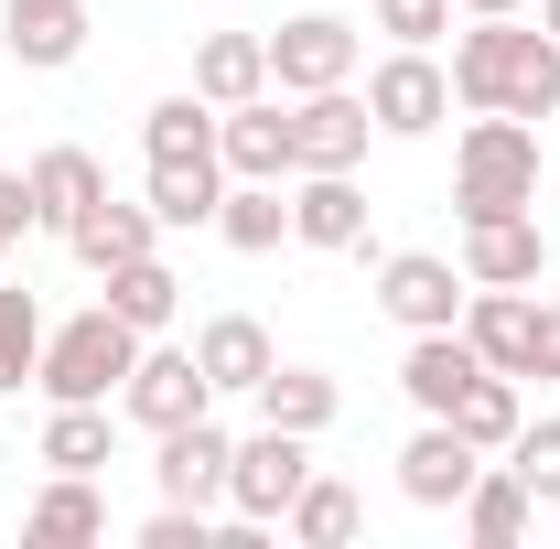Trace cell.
I'll use <instances>...</instances> for the list:
<instances>
[{
    "mask_svg": "<svg viewBox=\"0 0 560 549\" xmlns=\"http://www.w3.org/2000/svg\"><path fill=\"white\" fill-rule=\"evenodd\" d=\"M215 195H226V162H151V195L140 206L162 226H215Z\"/></svg>",
    "mask_w": 560,
    "mask_h": 549,
    "instance_id": "obj_28",
    "label": "cell"
},
{
    "mask_svg": "<svg viewBox=\"0 0 560 549\" xmlns=\"http://www.w3.org/2000/svg\"><path fill=\"white\" fill-rule=\"evenodd\" d=\"M195 366L215 377V399H248V388L280 366V344H270L259 313H215V324H195Z\"/></svg>",
    "mask_w": 560,
    "mask_h": 549,
    "instance_id": "obj_16",
    "label": "cell"
},
{
    "mask_svg": "<svg viewBox=\"0 0 560 549\" xmlns=\"http://www.w3.org/2000/svg\"><path fill=\"white\" fill-rule=\"evenodd\" d=\"M453 206H464V226H475V215H528L539 206V119L475 108L464 140H453Z\"/></svg>",
    "mask_w": 560,
    "mask_h": 549,
    "instance_id": "obj_2",
    "label": "cell"
},
{
    "mask_svg": "<svg viewBox=\"0 0 560 549\" xmlns=\"http://www.w3.org/2000/svg\"><path fill=\"white\" fill-rule=\"evenodd\" d=\"M366 22H377L388 44H442V33H453V0H377Z\"/></svg>",
    "mask_w": 560,
    "mask_h": 549,
    "instance_id": "obj_34",
    "label": "cell"
},
{
    "mask_svg": "<svg viewBox=\"0 0 560 549\" xmlns=\"http://www.w3.org/2000/svg\"><path fill=\"white\" fill-rule=\"evenodd\" d=\"M366 119L388 140H431L453 119V66H431V44H399L388 66L366 75Z\"/></svg>",
    "mask_w": 560,
    "mask_h": 549,
    "instance_id": "obj_6",
    "label": "cell"
},
{
    "mask_svg": "<svg viewBox=\"0 0 560 549\" xmlns=\"http://www.w3.org/2000/svg\"><path fill=\"white\" fill-rule=\"evenodd\" d=\"M97 302H108L130 335H162V324L184 313V280L162 270V259H130V270H108V280H97Z\"/></svg>",
    "mask_w": 560,
    "mask_h": 549,
    "instance_id": "obj_27",
    "label": "cell"
},
{
    "mask_svg": "<svg viewBox=\"0 0 560 549\" xmlns=\"http://www.w3.org/2000/svg\"><path fill=\"white\" fill-rule=\"evenodd\" d=\"M44 335H55V324H44V302L0 280V399H11V388H22L33 366H44Z\"/></svg>",
    "mask_w": 560,
    "mask_h": 549,
    "instance_id": "obj_32",
    "label": "cell"
},
{
    "mask_svg": "<svg viewBox=\"0 0 560 549\" xmlns=\"http://www.w3.org/2000/svg\"><path fill=\"white\" fill-rule=\"evenodd\" d=\"M539 270H550L539 206L528 215H475V226H464V280H475V291H528Z\"/></svg>",
    "mask_w": 560,
    "mask_h": 549,
    "instance_id": "obj_11",
    "label": "cell"
},
{
    "mask_svg": "<svg viewBox=\"0 0 560 549\" xmlns=\"http://www.w3.org/2000/svg\"><path fill=\"white\" fill-rule=\"evenodd\" d=\"M464 528H475V549H517L528 528H539V495L517 484V464H486V475L464 484V506H453Z\"/></svg>",
    "mask_w": 560,
    "mask_h": 549,
    "instance_id": "obj_22",
    "label": "cell"
},
{
    "mask_svg": "<svg viewBox=\"0 0 560 549\" xmlns=\"http://www.w3.org/2000/svg\"><path fill=\"white\" fill-rule=\"evenodd\" d=\"M528 377H560V302H539V355H528Z\"/></svg>",
    "mask_w": 560,
    "mask_h": 549,
    "instance_id": "obj_37",
    "label": "cell"
},
{
    "mask_svg": "<svg viewBox=\"0 0 560 549\" xmlns=\"http://www.w3.org/2000/svg\"><path fill=\"white\" fill-rule=\"evenodd\" d=\"M506 464H517V484H528L539 506H560V420H517Z\"/></svg>",
    "mask_w": 560,
    "mask_h": 549,
    "instance_id": "obj_33",
    "label": "cell"
},
{
    "mask_svg": "<svg viewBox=\"0 0 560 549\" xmlns=\"http://www.w3.org/2000/svg\"><path fill=\"white\" fill-rule=\"evenodd\" d=\"M140 549H215V528H206V506H173V495H162V506L140 517Z\"/></svg>",
    "mask_w": 560,
    "mask_h": 549,
    "instance_id": "obj_35",
    "label": "cell"
},
{
    "mask_svg": "<svg viewBox=\"0 0 560 549\" xmlns=\"http://www.w3.org/2000/svg\"><path fill=\"white\" fill-rule=\"evenodd\" d=\"M366 97L355 86H313V97H291V173H355L366 162Z\"/></svg>",
    "mask_w": 560,
    "mask_h": 549,
    "instance_id": "obj_9",
    "label": "cell"
},
{
    "mask_svg": "<svg viewBox=\"0 0 560 549\" xmlns=\"http://www.w3.org/2000/svg\"><path fill=\"white\" fill-rule=\"evenodd\" d=\"M464 335L486 355L495 377H528V355H539V302L528 291H464Z\"/></svg>",
    "mask_w": 560,
    "mask_h": 549,
    "instance_id": "obj_17",
    "label": "cell"
},
{
    "mask_svg": "<svg viewBox=\"0 0 560 549\" xmlns=\"http://www.w3.org/2000/svg\"><path fill=\"white\" fill-rule=\"evenodd\" d=\"M22 539H44V549L108 539V495H97V475H55L44 495H33V517H22Z\"/></svg>",
    "mask_w": 560,
    "mask_h": 549,
    "instance_id": "obj_24",
    "label": "cell"
},
{
    "mask_svg": "<svg viewBox=\"0 0 560 549\" xmlns=\"http://www.w3.org/2000/svg\"><path fill=\"white\" fill-rule=\"evenodd\" d=\"M215 237L237 259H270L280 237H291V184H226L215 195Z\"/></svg>",
    "mask_w": 560,
    "mask_h": 549,
    "instance_id": "obj_23",
    "label": "cell"
},
{
    "mask_svg": "<svg viewBox=\"0 0 560 549\" xmlns=\"http://www.w3.org/2000/svg\"><path fill=\"white\" fill-rule=\"evenodd\" d=\"M486 475V453L453 431V420H420L410 431V453H399V495L410 506H464V484Z\"/></svg>",
    "mask_w": 560,
    "mask_h": 549,
    "instance_id": "obj_14",
    "label": "cell"
},
{
    "mask_svg": "<svg viewBox=\"0 0 560 549\" xmlns=\"http://www.w3.org/2000/svg\"><path fill=\"white\" fill-rule=\"evenodd\" d=\"M270 86L280 97H313V86H355V22L346 11H302L270 33Z\"/></svg>",
    "mask_w": 560,
    "mask_h": 549,
    "instance_id": "obj_8",
    "label": "cell"
},
{
    "mask_svg": "<svg viewBox=\"0 0 560 549\" xmlns=\"http://www.w3.org/2000/svg\"><path fill=\"white\" fill-rule=\"evenodd\" d=\"M108 195V173H97V151H75V140H55V151H33V226H55L66 237L75 215Z\"/></svg>",
    "mask_w": 560,
    "mask_h": 549,
    "instance_id": "obj_21",
    "label": "cell"
},
{
    "mask_svg": "<svg viewBox=\"0 0 560 549\" xmlns=\"http://www.w3.org/2000/svg\"><path fill=\"white\" fill-rule=\"evenodd\" d=\"M195 97H206V108L270 97V33H206V44H195Z\"/></svg>",
    "mask_w": 560,
    "mask_h": 549,
    "instance_id": "obj_19",
    "label": "cell"
},
{
    "mask_svg": "<svg viewBox=\"0 0 560 549\" xmlns=\"http://www.w3.org/2000/svg\"><path fill=\"white\" fill-rule=\"evenodd\" d=\"M206 410H215V377L195 366V344H140V366L119 377V420H140L162 442V431H184Z\"/></svg>",
    "mask_w": 560,
    "mask_h": 549,
    "instance_id": "obj_5",
    "label": "cell"
},
{
    "mask_svg": "<svg viewBox=\"0 0 560 549\" xmlns=\"http://www.w3.org/2000/svg\"><path fill=\"white\" fill-rule=\"evenodd\" d=\"M291 237H302V248H366V195H355V173H291Z\"/></svg>",
    "mask_w": 560,
    "mask_h": 549,
    "instance_id": "obj_18",
    "label": "cell"
},
{
    "mask_svg": "<svg viewBox=\"0 0 560 549\" xmlns=\"http://www.w3.org/2000/svg\"><path fill=\"white\" fill-rule=\"evenodd\" d=\"M486 377V355H475V335L464 324H442V335H410V355H399V399H410L420 420H453V399Z\"/></svg>",
    "mask_w": 560,
    "mask_h": 549,
    "instance_id": "obj_12",
    "label": "cell"
},
{
    "mask_svg": "<svg viewBox=\"0 0 560 549\" xmlns=\"http://www.w3.org/2000/svg\"><path fill=\"white\" fill-rule=\"evenodd\" d=\"M248 399H259V420H280V431H324V420L346 410V388H335L324 366H270Z\"/></svg>",
    "mask_w": 560,
    "mask_h": 549,
    "instance_id": "obj_26",
    "label": "cell"
},
{
    "mask_svg": "<svg viewBox=\"0 0 560 549\" xmlns=\"http://www.w3.org/2000/svg\"><path fill=\"white\" fill-rule=\"evenodd\" d=\"M140 151L151 162H215V108L184 86V97H151L140 108Z\"/></svg>",
    "mask_w": 560,
    "mask_h": 549,
    "instance_id": "obj_25",
    "label": "cell"
},
{
    "mask_svg": "<svg viewBox=\"0 0 560 549\" xmlns=\"http://www.w3.org/2000/svg\"><path fill=\"white\" fill-rule=\"evenodd\" d=\"M151 237H162V215L151 206H119V195H97V206L66 226V248L86 259V270L108 280V270H130V259H151Z\"/></svg>",
    "mask_w": 560,
    "mask_h": 549,
    "instance_id": "obj_20",
    "label": "cell"
},
{
    "mask_svg": "<svg viewBox=\"0 0 560 549\" xmlns=\"http://www.w3.org/2000/svg\"><path fill=\"white\" fill-rule=\"evenodd\" d=\"M302 484H313V431L259 420V431L237 442V464H226V506H237V517H259V528H280Z\"/></svg>",
    "mask_w": 560,
    "mask_h": 549,
    "instance_id": "obj_4",
    "label": "cell"
},
{
    "mask_svg": "<svg viewBox=\"0 0 560 549\" xmlns=\"http://www.w3.org/2000/svg\"><path fill=\"white\" fill-rule=\"evenodd\" d=\"M0 44H11V66L55 75L86 55V0H0Z\"/></svg>",
    "mask_w": 560,
    "mask_h": 549,
    "instance_id": "obj_15",
    "label": "cell"
},
{
    "mask_svg": "<svg viewBox=\"0 0 560 549\" xmlns=\"http://www.w3.org/2000/svg\"><path fill=\"white\" fill-rule=\"evenodd\" d=\"M140 344H151V335H130L108 302H86L75 324H55V335H44L33 388H44V399H119V377L140 366Z\"/></svg>",
    "mask_w": 560,
    "mask_h": 549,
    "instance_id": "obj_3",
    "label": "cell"
},
{
    "mask_svg": "<svg viewBox=\"0 0 560 549\" xmlns=\"http://www.w3.org/2000/svg\"><path fill=\"white\" fill-rule=\"evenodd\" d=\"M33 226V173H0V248Z\"/></svg>",
    "mask_w": 560,
    "mask_h": 549,
    "instance_id": "obj_36",
    "label": "cell"
},
{
    "mask_svg": "<svg viewBox=\"0 0 560 549\" xmlns=\"http://www.w3.org/2000/svg\"><path fill=\"white\" fill-rule=\"evenodd\" d=\"M226 464H237V431H215V410L184 420V431H162V453H151V475H162L173 506H215L226 495Z\"/></svg>",
    "mask_w": 560,
    "mask_h": 549,
    "instance_id": "obj_13",
    "label": "cell"
},
{
    "mask_svg": "<svg viewBox=\"0 0 560 549\" xmlns=\"http://www.w3.org/2000/svg\"><path fill=\"white\" fill-rule=\"evenodd\" d=\"M517 420H528V410H517V377H495V366L453 399V431H464L475 453H506V442H517Z\"/></svg>",
    "mask_w": 560,
    "mask_h": 549,
    "instance_id": "obj_31",
    "label": "cell"
},
{
    "mask_svg": "<svg viewBox=\"0 0 560 549\" xmlns=\"http://www.w3.org/2000/svg\"><path fill=\"white\" fill-rule=\"evenodd\" d=\"M453 11H475V22H486V11H528V0H453Z\"/></svg>",
    "mask_w": 560,
    "mask_h": 549,
    "instance_id": "obj_38",
    "label": "cell"
},
{
    "mask_svg": "<svg viewBox=\"0 0 560 549\" xmlns=\"http://www.w3.org/2000/svg\"><path fill=\"white\" fill-rule=\"evenodd\" d=\"M464 291H475V280L453 270V259H431V248H388V259H377V313L410 324V335L464 324Z\"/></svg>",
    "mask_w": 560,
    "mask_h": 549,
    "instance_id": "obj_7",
    "label": "cell"
},
{
    "mask_svg": "<svg viewBox=\"0 0 560 549\" xmlns=\"http://www.w3.org/2000/svg\"><path fill=\"white\" fill-rule=\"evenodd\" d=\"M44 464H55V475H97V464H108V399H55Z\"/></svg>",
    "mask_w": 560,
    "mask_h": 549,
    "instance_id": "obj_30",
    "label": "cell"
},
{
    "mask_svg": "<svg viewBox=\"0 0 560 549\" xmlns=\"http://www.w3.org/2000/svg\"><path fill=\"white\" fill-rule=\"evenodd\" d=\"M453 97H464V108H506V119H550V108H560V44H550V22L528 33L517 11H486L475 33H453Z\"/></svg>",
    "mask_w": 560,
    "mask_h": 549,
    "instance_id": "obj_1",
    "label": "cell"
},
{
    "mask_svg": "<svg viewBox=\"0 0 560 549\" xmlns=\"http://www.w3.org/2000/svg\"><path fill=\"white\" fill-rule=\"evenodd\" d=\"M539 22H550V44H560V0H539Z\"/></svg>",
    "mask_w": 560,
    "mask_h": 549,
    "instance_id": "obj_39",
    "label": "cell"
},
{
    "mask_svg": "<svg viewBox=\"0 0 560 549\" xmlns=\"http://www.w3.org/2000/svg\"><path fill=\"white\" fill-rule=\"evenodd\" d=\"M302 549H346L355 528H366V506H355V484H335V475H313L302 495H291V517H280Z\"/></svg>",
    "mask_w": 560,
    "mask_h": 549,
    "instance_id": "obj_29",
    "label": "cell"
},
{
    "mask_svg": "<svg viewBox=\"0 0 560 549\" xmlns=\"http://www.w3.org/2000/svg\"><path fill=\"white\" fill-rule=\"evenodd\" d=\"M215 162H226V184H291V108L280 97L215 108Z\"/></svg>",
    "mask_w": 560,
    "mask_h": 549,
    "instance_id": "obj_10",
    "label": "cell"
}]
</instances>
